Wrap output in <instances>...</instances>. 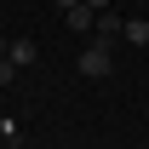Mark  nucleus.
Masks as SVG:
<instances>
[{
  "mask_svg": "<svg viewBox=\"0 0 149 149\" xmlns=\"http://www.w3.org/2000/svg\"><path fill=\"white\" fill-rule=\"evenodd\" d=\"M109 69H115V52H109V46H86V52H80V74H86V80H103Z\"/></svg>",
  "mask_w": 149,
  "mask_h": 149,
  "instance_id": "f257e3e1",
  "label": "nucleus"
},
{
  "mask_svg": "<svg viewBox=\"0 0 149 149\" xmlns=\"http://www.w3.org/2000/svg\"><path fill=\"white\" fill-rule=\"evenodd\" d=\"M120 35H126V23L115 17V12H97V23H92V46H109V52H115V40H120Z\"/></svg>",
  "mask_w": 149,
  "mask_h": 149,
  "instance_id": "f03ea898",
  "label": "nucleus"
},
{
  "mask_svg": "<svg viewBox=\"0 0 149 149\" xmlns=\"http://www.w3.org/2000/svg\"><path fill=\"white\" fill-rule=\"evenodd\" d=\"M6 57H12V69H29V63L40 57V46H35L29 35H23V40H12V46H6Z\"/></svg>",
  "mask_w": 149,
  "mask_h": 149,
  "instance_id": "7ed1b4c3",
  "label": "nucleus"
},
{
  "mask_svg": "<svg viewBox=\"0 0 149 149\" xmlns=\"http://www.w3.org/2000/svg\"><path fill=\"white\" fill-rule=\"evenodd\" d=\"M63 17H69V29H80V35H92V23H97V12L86 6V0H74V6L63 12Z\"/></svg>",
  "mask_w": 149,
  "mask_h": 149,
  "instance_id": "20e7f679",
  "label": "nucleus"
},
{
  "mask_svg": "<svg viewBox=\"0 0 149 149\" xmlns=\"http://www.w3.org/2000/svg\"><path fill=\"white\" fill-rule=\"evenodd\" d=\"M126 40H132V46H149V23L132 17V23H126Z\"/></svg>",
  "mask_w": 149,
  "mask_h": 149,
  "instance_id": "39448f33",
  "label": "nucleus"
},
{
  "mask_svg": "<svg viewBox=\"0 0 149 149\" xmlns=\"http://www.w3.org/2000/svg\"><path fill=\"white\" fill-rule=\"evenodd\" d=\"M12 74H17V69H12V57H0V86H12Z\"/></svg>",
  "mask_w": 149,
  "mask_h": 149,
  "instance_id": "423d86ee",
  "label": "nucleus"
},
{
  "mask_svg": "<svg viewBox=\"0 0 149 149\" xmlns=\"http://www.w3.org/2000/svg\"><path fill=\"white\" fill-rule=\"evenodd\" d=\"M86 6H92V12H109V0H86Z\"/></svg>",
  "mask_w": 149,
  "mask_h": 149,
  "instance_id": "0eeeda50",
  "label": "nucleus"
},
{
  "mask_svg": "<svg viewBox=\"0 0 149 149\" xmlns=\"http://www.w3.org/2000/svg\"><path fill=\"white\" fill-rule=\"evenodd\" d=\"M69 6H74V0H57V12H69Z\"/></svg>",
  "mask_w": 149,
  "mask_h": 149,
  "instance_id": "6e6552de",
  "label": "nucleus"
},
{
  "mask_svg": "<svg viewBox=\"0 0 149 149\" xmlns=\"http://www.w3.org/2000/svg\"><path fill=\"white\" fill-rule=\"evenodd\" d=\"M6 46H12V40H6V35H0V57H6Z\"/></svg>",
  "mask_w": 149,
  "mask_h": 149,
  "instance_id": "1a4fd4ad",
  "label": "nucleus"
}]
</instances>
